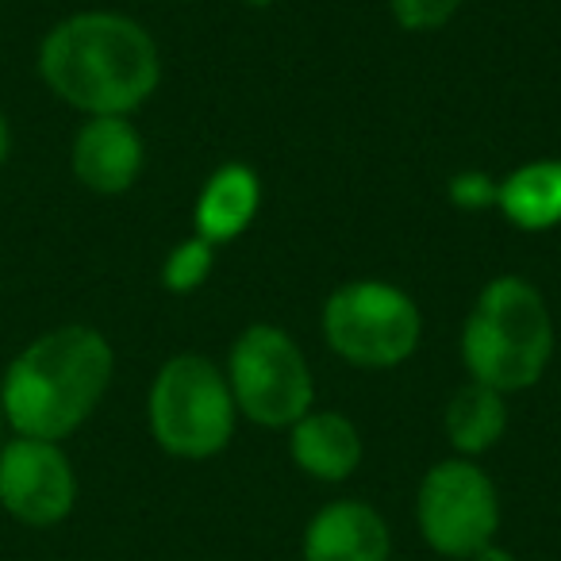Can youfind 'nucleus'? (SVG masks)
I'll return each instance as SVG.
<instances>
[{"instance_id": "1", "label": "nucleus", "mask_w": 561, "mask_h": 561, "mask_svg": "<svg viewBox=\"0 0 561 561\" xmlns=\"http://www.w3.org/2000/svg\"><path fill=\"white\" fill-rule=\"evenodd\" d=\"M39 73L58 101L85 116H127L162 81V58L142 24L119 12H78L50 27Z\"/></svg>"}, {"instance_id": "2", "label": "nucleus", "mask_w": 561, "mask_h": 561, "mask_svg": "<svg viewBox=\"0 0 561 561\" xmlns=\"http://www.w3.org/2000/svg\"><path fill=\"white\" fill-rule=\"evenodd\" d=\"M112 346L96 328L70 323L27 343L0 381V408L16 435L62 443L96 412L112 385Z\"/></svg>"}, {"instance_id": "3", "label": "nucleus", "mask_w": 561, "mask_h": 561, "mask_svg": "<svg viewBox=\"0 0 561 561\" xmlns=\"http://www.w3.org/2000/svg\"><path fill=\"white\" fill-rule=\"evenodd\" d=\"M553 358V320L542 293L523 277L489 280L461 328L469 381L496 392H523Z\"/></svg>"}, {"instance_id": "4", "label": "nucleus", "mask_w": 561, "mask_h": 561, "mask_svg": "<svg viewBox=\"0 0 561 561\" xmlns=\"http://www.w3.org/2000/svg\"><path fill=\"white\" fill-rule=\"evenodd\" d=\"M234 397L227 377L201 354H178L150 385V435L173 458H211L234 435Z\"/></svg>"}, {"instance_id": "5", "label": "nucleus", "mask_w": 561, "mask_h": 561, "mask_svg": "<svg viewBox=\"0 0 561 561\" xmlns=\"http://www.w3.org/2000/svg\"><path fill=\"white\" fill-rule=\"evenodd\" d=\"M420 308L389 280H346L323 305V339L358 369H392L420 346Z\"/></svg>"}, {"instance_id": "6", "label": "nucleus", "mask_w": 561, "mask_h": 561, "mask_svg": "<svg viewBox=\"0 0 561 561\" xmlns=\"http://www.w3.org/2000/svg\"><path fill=\"white\" fill-rule=\"evenodd\" d=\"M234 408L262 427H293L312 412L316 385L300 346L280 328L254 323L231 346L227 362Z\"/></svg>"}, {"instance_id": "7", "label": "nucleus", "mask_w": 561, "mask_h": 561, "mask_svg": "<svg viewBox=\"0 0 561 561\" xmlns=\"http://www.w3.org/2000/svg\"><path fill=\"white\" fill-rule=\"evenodd\" d=\"M415 519L427 546L443 558L469 561L496 538L500 496L481 466L450 458L431 466L415 496Z\"/></svg>"}, {"instance_id": "8", "label": "nucleus", "mask_w": 561, "mask_h": 561, "mask_svg": "<svg viewBox=\"0 0 561 561\" xmlns=\"http://www.w3.org/2000/svg\"><path fill=\"white\" fill-rule=\"evenodd\" d=\"M78 477L58 443L9 438L0 446V507L24 527H55L73 512Z\"/></svg>"}, {"instance_id": "9", "label": "nucleus", "mask_w": 561, "mask_h": 561, "mask_svg": "<svg viewBox=\"0 0 561 561\" xmlns=\"http://www.w3.org/2000/svg\"><path fill=\"white\" fill-rule=\"evenodd\" d=\"M73 178L101 196H119L142 173V139L127 116H89L70 150Z\"/></svg>"}, {"instance_id": "10", "label": "nucleus", "mask_w": 561, "mask_h": 561, "mask_svg": "<svg viewBox=\"0 0 561 561\" xmlns=\"http://www.w3.org/2000/svg\"><path fill=\"white\" fill-rule=\"evenodd\" d=\"M389 527L362 500L320 507L305 530V561H389Z\"/></svg>"}, {"instance_id": "11", "label": "nucleus", "mask_w": 561, "mask_h": 561, "mask_svg": "<svg viewBox=\"0 0 561 561\" xmlns=\"http://www.w3.org/2000/svg\"><path fill=\"white\" fill-rule=\"evenodd\" d=\"M293 461L316 481H346L362 461V438L346 415L339 412H308L293 423Z\"/></svg>"}, {"instance_id": "12", "label": "nucleus", "mask_w": 561, "mask_h": 561, "mask_svg": "<svg viewBox=\"0 0 561 561\" xmlns=\"http://www.w3.org/2000/svg\"><path fill=\"white\" fill-rule=\"evenodd\" d=\"M257 204H262V185L257 173L242 162H227L204 185L201 201H196V234L208 239L211 247L231 242L254 224Z\"/></svg>"}, {"instance_id": "13", "label": "nucleus", "mask_w": 561, "mask_h": 561, "mask_svg": "<svg viewBox=\"0 0 561 561\" xmlns=\"http://www.w3.org/2000/svg\"><path fill=\"white\" fill-rule=\"evenodd\" d=\"M500 211L519 231H550L561 224V158L527 162L500 181Z\"/></svg>"}, {"instance_id": "14", "label": "nucleus", "mask_w": 561, "mask_h": 561, "mask_svg": "<svg viewBox=\"0 0 561 561\" xmlns=\"http://www.w3.org/2000/svg\"><path fill=\"white\" fill-rule=\"evenodd\" d=\"M507 427V408L504 392L489 389L481 381H469L454 392L450 408H446V435H450L454 450L461 454H484L504 438Z\"/></svg>"}, {"instance_id": "15", "label": "nucleus", "mask_w": 561, "mask_h": 561, "mask_svg": "<svg viewBox=\"0 0 561 561\" xmlns=\"http://www.w3.org/2000/svg\"><path fill=\"white\" fill-rule=\"evenodd\" d=\"M211 265H216V247L208 239H201V234H193V239L178 242L170 250V257L162 265V285L170 293H178V297H185V293H196L208 280Z\"/></svg>"}, {"instance_id": "16", "label": "nucleus", "mask_w": 561, "mask_h": 561, "mask_svg": "<svg viewBox=\"0 0 561 561\" xmlns=\"http://www.w3.org/2000/svg\"><path fill=\"white\" fill-rule=\"evenodd\" d=\"M389 9L404 32H435V27L450 24L461 0H389Z\"/></svg>"}, {"instance_id": "17", "label": "nucleus", "mask_w": 561, "mask_h": 561, "mask_svg": "<svg viewBox=\"0 0 561 561\" xmlns=\"http://www.w3.org/2000/svg\"><path fill=\"white\" fill-rule=\"evenodd\" d=\"M496 196H500V185L489 173L466 170L450 181V201L458 204V208H489V204H496Z\"/></svg>"}, {"instance_id": "18", "label": "nucleus", "mask_w": 561, "mask_h": 561, "mask_svg": "<svg viewBox=\"0 0 561 561\" xmlns=\"http://www.w3.org/2000/svg\"><path fill=\"white\" fill-rule=\"evenodd\" d=\"M469 561H515V558H512V553H507V550H500L496 542H489V546H484V550H477Z\"/></svg>"}, {"instance_id": "19", "label": "nucleus", "mask_w": 561, "mask_h": 561, "mask_svg": "<svg viewBox=\"0 0 561 561\" xmlns=\"http://www.w3.org/2000/svg\"><path fill=\"white\" fill-rule=\"evenodd\" d=\"M9 147H12L9 119H4V112H0V162H4V158H9Z\"/></svg>"}, {"instance_id": "20", "label": "nucleus", "mask_w": 561, "mask_h": 561, "mask_svg": "<svg viewBox=\"0 0 561 561\" xmlns=\"http://www.w3.org/2000/svg\"><path fill=\"white\" fill-rule=\"evenodd\" d=\"M4 427H9V420H4V408H0V446H4Z\"/></svg>"}, {"instance_id": "21", "label": "nucleus", "mask_w": 561, "mask_h": 561, "mask_svg": "<svg viewBox=\"0 0 561 561\" xmlns=\"http://www.w3.org/2000/svg\"><path fill=\"white\" fill-rule=\"evenodd\" d=\"M247 4H254V9H265V4H273V0H247Z\"/></svg>"}]
</instances>
